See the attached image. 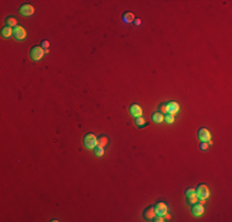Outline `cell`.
I'll list each match as a JSON object with an SVG mask.
<instances>
[{
  "mask_svg": "<svg viewBox=\"0 0 232 222\" xmlns=\"http://www.w3.org/2000/svg\"><path fill=\"white\" fill-rule=\"evenodd\" d=\"M84 146L89 149H94L95 147H98V137L93 133H86L83 138Z\"/></svg>",
  "mask_w": 232,
  "mask_h": 222,
  "instance_id": "obj_1",
  "label": "cell"
},
{
  "mask_svg": "<svg viewBox=\"0 0 232 222\" xmlns=\"http://www.w3.org/2000/svg\"><path fill=\"white\" fill-rule=\"evenodd\" d=\"M195 192L199 198V200H206L209 196H210V190L209 187L205 185V184H200L198 188L195 189Z\"/></svg>",
  "mask_w": 232,
  "mask_h": 222,
  "instance_id": "obj_2",
  "label": "cell"
},
{
  "mask_svg": "<svg viewBox=\"0 0 232 222\" xmlns=\"http://www.w3.org/2000/svg\"><path fill=\"white\" fill-rule=\"evenodd\" d=\"M43 54H45V50L42 48V46H33L32 48H31V51H30L31 59L35 61V62H37V61L42 59Z\"/></svg>",
  "mask_w": 232,
  "mask_h": 222,
  "instance_id": "obj_3",
  "label": "cell"
},
{
  "mask_svg": "<svg viewBox=\"0 0 232 222\" xmlns=\"http://www.w3.org/2000/svg\"><path fill=\"white\" fill-rule=\"evenodd\" d=\"M185 195H186L188 203H189L190 205H194V204L199 203V198H198V195H196V192H195V189H193V188L186 189V190H185Z\"/></svg>",
  "mask_w": 232,
  "mask_h": 222,
  "instance_id": "obj_4",
  "label": "cell"
},
{
  "mask_svg": "<svg viewBox=\"0 0 232 222\" xmlns=\"http://www.w3.org/2000/svg\"><path fill=\"white\" fill-rule=\"evenodd\" d=\"M19 13H20V15H22V16L25 17L32 16L33 13H35V9H33L32 5H30V4H24V5L20 6Z\"/></svg>",
  "mask_w": 232,
  "mask_h": 222,
  "instance_id": "obj_5",
  "label": "cell"
},
{
  "mask_svg": "<svg viewBox=\"0 0 232 222\" xmlns=\"http://www.w3.org/2000/svg\"><path fill=\"white\" fill-rule=\"evenodd\" d=\"M153 208H154L156 215H158V216H164L167 212H168V205H167L166 203H162V201L157 203L156 205L153 206Z\"/></svg>",
  "mask_w": 232,
  "mask_h": 222,
  "instance_id": "obj_6",
  "label": "cell"
},
{
  "mask_svg": "<svg viewBox=\"0 0 232 222\" xmlns=\"http://www.w3.org/2000/svg\"><path fill=\"white\" fill-rule=\"evenodd\" d=\"M26 36H27V32H26V30H25L22 26L17 25L16 27L14 29V37H15L16 40H19V41L25 40V38H26Z\"/></svg>",
  "mask_w": 232,
  "mask_h": 222,
  "instance_id": "obj_7",
  "label": "cell"
},
{
  "mask_svg": "<svg viewBox=\"0 0 232 222\" xmlns=\"http://www.w3.org/2000/svg\"><path fill=\"white\" fill-rule=\"evenodd\" d=\"M198 137H199V139L201 142H209V141H211V133H210V131H209L207 128H205V127H202V128H200L199 130Z\"/></svg>",
  "mask_w": 232,
  "mask_h": 222,
  "instance_id": "obj_8",
  "label": "cell"
},
{
  "mask_svg": "<svg viewBox=\"0 0 232 222\" xmlns=\"http://www.w3.org/2000/svg\"><path fill=\"white\" fill-rule=\"evenodd\" d=\"M205 212V207L202 204H200V203H196V204H194V205H191V214L194 215V216H201L202 214Z\"/></svg>",
  "mask_w": 232,
  "mask_h": 222,
  "instance_id": "obj_9",
  "label": "cell"
},
{
  "mask_svg": "<svg viewBox=\"0 0 232 222\" xmlns=\"http://www.w3.org/2000/svg\"><path fill=\"white\" fill-rule=\"evenodd\" d=\"M130 114L132 115L135 119H136V117H141L142 114H143L142 107H141L140 105H137V104H132V105L130 106Z\"/></svg>",
  "mask_w": 232,
  "mask_h": 222,
  "instance_id": "obj_10",
  "label": "cell"
},
{
  "mask_svg": "<svg viewBox=\"0 0 232 222\" xmlns=\"http://www.w3.org/2000/svg\"><path fill=\"white\" fill-rule=\"evenodd\" d=\"M167 110H168V114L177 115L179 111V104L177 101H169V103H167Z\"/></svg>",
  "mask_w": 232,
  "mask_h": 222,
  "instance_id": "obj_11",
  "label": "cell"
},
{
  "mask_svg": "<svg viewBox=\"0 0 232 222\" xmlns=\"http://www.w3.org/2000/svg\"><path fill=\"white\" fill-rule=\"evenodd\" d=\"M143 217H145L146 220L153 221V219L156 217V212H154V208H153V206L148 207V208H147V210L143 212Z\"/></svg>",
  "mask_w": 232,
  "mask_h": 222,
  "instance_id": "obj_12",
  "label": "cell"
},
{
  "mask_svg": "<svg viewBox=\"0 0 232 222\" xmlns=\"http://www.w3.org/2000/svg\"><path fill=\"white\" fill-rule=\"evenodd\" d=\"M122 21H124L125 24H131V22L135 21V15H133L132 13L127 11V13H125V14L122 15Z\"/></svg>",
  "mask_w": 232,
  "mask_h": 222,
  "instance_id": "obj_13",
  "label": "cell"
},
{
  "mask_svg": "<svg viewBox=\"0 0 232 222\" xmlns=\"http://www.w3.org/2000/svg\"><path fill=\"white\" fill-rule=\"evenodd\" d=\"M13 35H14V30H13L10 26L3 27V30H1V36H3L4 38H8V37H10V36H13Z\"/></svg>",
  "mask_w": 232,
  "mask_h": 222,
  "instance_id": "obj_14",
  "label": "cell"
},
{
  "mask_svg": "<svg viewBox=\"0 0 232 222\" xmlns=\"http://www.w3.org/2000/svg\"><path fill=\"white\" fill-rule=\"evenodd\" d=\"M152 120H153L154 122H157V123H161V122L164 121V115L161 114L159 111H157V112H154V114L152 115Z\"/></svg>",
  "mask_w": 232,
  "mask_h": 222,
  "instance_id": "obj_15",
  "label": "cell"
},
{
  "mask_svg": "<svg viewBox=\"0 0 232 222\" xmlns=\"http://www.w3.org/2000/svg\"><path fill=\"white\" fill-rule=\"evenodd\" d=\"M135 123H136V126H138L140 128H142V127H145V126L148 125L147 121L143 119L142 116H141V117H136V119H135Z\"/></svg>",
  "mask_w": 232,
  "mask_h": 222,
  "instance_id": "obj_16",
  "label": "cell"
},
{
  "mask_svg": "<svg viewBox=\"0 0 232 222\" xmlns=\"http://www.w3.org/2000/svg\"><path fill=\"white\" fill-rule=\"evenodd\" d=\"M108 142H109V138L105 136V135L98 137V146H99V147H102V148H104V147L108 144Z\"/></svg>",
  "mask_w": 232,
  "mask_h": 222,
  "instance_id": "obj_17",
  "label": "cell"
},
{
  "mask_svg": "<svg viewBox=\"0 0 232 222\" xmlns=\"http://www.w3.org/2000/svg\"><path fill=\"white\" fill-rule=\"evenodd\" d=\"M5 22H6V26H10V27H13V26H17V21L15 17L13 16H9L6 17V20H5Z\"/></svg>",
  "mask_w": 232,
  "mask_h": 222,
  "instance_id": "obj_18",
  "label": "cell"
},
{
  "mask_svg": "<svg viewBox=\"0 0 232 222\" xmlns=\"http://www.w3.org/2000/svg\"><path fill=\"white\" fill-rule=\"evenodd\" d=\"M158 111L161 112V114H168V110H167V104H161L159 106H158Z\"/></svg>",
  "mask_w": 232,
  "mask_h": 222,
  "instance_id": "obj_19",
  "label": "cell"
},
{
  "mask_svg": "<svg viewBox=\"0 0 232 222\" xmlns=\"http://www.w3.org/2000/svg\"><path fill=\"white\" fill-rule=\"evenodd\" d=\"M94 149H95V151H94V152H95V155H98V157L104 155V148H102V147H99V146H98V147H95Z\"/></svg>",
  "mask_w": 232,
  "mask_h": 222,
  "instance_id": "obj_20",
  "label": "cell"
},
{
  "mask_svg": "<svg viewBox=\"0 0 232 222\" xmlns=\"http://www.w3.org/2000/svg\"><path fill=\"white\" fill-rule=\"evenodd\" d=\"M164 120H166V122H168V123H173V122H174V115L166 114V117H164Z\"/></svg>",
  "mask_w": 232,
  "mask_h": 222,
  "instance_id": "obj_21",
  "label": "cell"
},
{
  "mask_svg": "<svg viewBox=\"0 0 232 222\" xmlns=\"http://www.w3.org/2000/svg\"><path fill=\"white\" fill-rule=\"evenodd\" d=\"M207 147H209V143H207V142H201V143H200V149H201V151H206Z\"/></svg>",
  "mask_w": 232,
  "mask_h": 222,
  "instance_id": "obj_22",
  "label": "cell"
},
{
  "mask_svg": "<svg viewBox=\"0 0 232 222\" xmlns=\"http://www.w3.org/2000/svg\"><path fill=\"white\" fill-rule=\"evenodd\" d=\"M50 47V42L48 41H42V48L43 50H48Z\"/></svg>",
  "mask_w": 232,
  "mask_h": 222,
  "instance_id": "obj_23",
  "label": "cell"
},
{
  "mask_svg": "<svg viewBox=\"0 0 232 222\" xmlns=\"http://www.w3.org/2000/svg\"><path fill=\"white\" fill-rule=\"evenodd\" d=\"M135 24H136L137 26H140V25H141V20H140V19H136V22H135Z\"/></svg>",
  "mask_w": 232,
  "mask_h": 222,
  "instance_id": "obj_24",
  "label": "cell"
}]
</instances>
